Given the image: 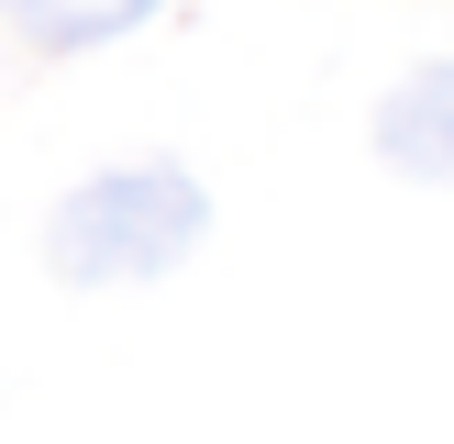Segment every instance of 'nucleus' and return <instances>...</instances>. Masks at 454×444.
Listing matches in <instances>:
<instances>
[{"mask_svg": "<svg viewBox=\"0 0 454 444\" xmlns=\"http://www.w3.org/2000/svg\"><path fill=\"white\" fill-rule=\"evenodd\" d=\"M200 234H211V189L177 155H122V167H89L44 211V278L56 289H155L167 266L200 256Z\"/></svg>", "mask_w": 454, "mask_h": 444, "instance_id": "1", "label": "nucleus"}, {"mask_svg": "<svg viewBox=\"0 0 454 444\" xmlns=\"http://www.w3.org/2000/svg\"><path fill=\"white\" fill-rule=\"evenodd\" d=\"M366 145H377V167L411 178V189H454V56H421V67H399V78L377 89Z\"/></svg>", "mask_w": 454, "mask_h": 444, "instance_id": "2", "label": "nucleus"}, {"mask_svg": "<svg viewBox=\"0 0 454 444\" xmlns=\"http://www.w3.org/2000/svg\"><path fill=\"white\" fill-rule=\"evenodd\" d=\"M167 0H0V34L34 44V56H100V44L145 34Z\"/></svg>", "mask_w": 454, "mask_h": 444, "instance_id": "3", "label": "nucleus"}]
</instances>
